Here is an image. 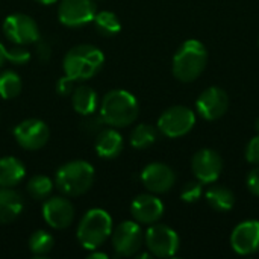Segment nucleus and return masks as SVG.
I'll return each mask as SVG.
<instances>
[{
	"label": "nucleus",
	"mask_w": 259,
	"mask_h": 259,
	"mask_svg": "<svg viewBox=\"0 0 259 259\" xmlns=\"http://www.w3.org/2000/svg\"><path fill=\"white\" fill-rule=\"evenodd\" d=\"M140 112L138 102L134 94L126 90H112L105 94L100 103V115L105 124L114 127H126L132 124Z\"/></svg>",
	"instance_id": "nucleus-1"
},
{
	"label": "nucleus",
	"mask_w": 259,
	"mask_h": 259,
	"mask_svg": "<svg viewBox=\"0 0 259 259\" xmlns=\"http://www.w3.org/2000/svg\"><path fill=\"white\" fill-rule=\"evenodd\" d=\"M208 64L206 47L197 39H187L175 53L171 71L173 76L181 82L196 80Z\"/></svg>",
	"instance_id": "nucleus-2"
},
{
	"label": "nucleus",
	"mask_w": 259,
	"mask_h": 259,
	"mask_svg": "<svg viewBox=\"0 0 259 259\" xmlns=\"http://www.w3.org/2000/svg\"><path fill=\"white\" fill-rule=\"evenodd\" d=\"M105 62L100 49L91 44H79L70 49L62 61L64 73L74 80H88L97 74Z\"/></svg>",
	"instance_id": "nucleus-3"
},
{
	"label": "nucleus",
	"mask_w": 259,
	"mask_h": 259,
	"mask_svg": "<svg viewBox=\"0 0 259 259\" xmlns=\"http://www.w3.org/2000/svg\"><path fill=\"white\" fill-rule=\"evenodd\" d=\"M55 184L67 197L82 196L94 184V168L87 161H70L58 168Z\"/></svg>",
	"instance_id": "nucleus-4"
},
{
	"label": "nucleus",
	"mask_w": 259,
	"mask_h": 259,
	"mask_svg": "<svg viewBox=\"0 0 259 259\" xmlns=\"http://www.w3.org/2000/svg\"><path fill=\"white\" fill-rule=\"evenodd\" d=\"M112 234V219L100 208L90 209L80 220L76 235L80 246L87 250H97Z\"/></svg>",
	"instance_id": "nucleus-5"
},
{
	"label": "nucleus",
	"mask_w": 259,
	"mask_h": 259,
	"mask_svg": "<svg viewBox=\"0 0 259 259\" xmlns=\"http://www.w3.org/2000/svg\"><path fill=\"white\" fill-rule=\"evenodd\" d=\"M196 124V114L182 105L165 109L158 118V129L168 138H181L191 132Z\"/></svg>",
	"instance_id": "nucleus-6"
},
{
	"label": "nucleus",
	"mask_w": 259,
	"mask_h": 259,
	"mask_svg": "<svg viewBox=\"0 0 259 259\" xmlns=\"http://www.w3.org/2000/svg\"><path fill=\"white\" fill-rule=\"evenodd\" d=\"M144 241L149 253L156 258H171L179 250L178 234L165 225H150V228L146 231Z\"/></svg>",
	"instance_id": "nucleus-7"
},
{
	"label": "nucleus",
	"mask_w": 259,
	"mask_h": 259,
	"mask_svg": "<svg viewBox=\"0 0 259 259\" xmlns=\"http://www.w3.org/2000/svg\"><path fill=\"white\" fill-rule=\"evenodd\" d=\"M3 33L14 44H33L39 39V30L35 20L26 14H11L3 21Z\"/></svg>",
	"instance_id": "nucleus-8"
},
{
	"label": "nucleus",
	"mask_w": 259,
	"mask_h": 259,
	"mask_svg": "<svg viewBox=\"0 0 259 259\" xmlns=\"http://www.w3.org/2000/svg\"><path fill=\"white\" fill-rule=\"evenodd\" d=\"M112 235V247L118 256H134L138 253L144 243V234L137 222H123L120 223Z\"/></svg>",
	"instance_id": "nucleus-9"
},
{
	"label": "nucleus",
	"mask_w": 259,
	"mask_h": 259,
	"mask_svg": "<svg viewBox=\"0 0 259 259\" xmlns=\"http://www.w3.org/2000/svg\"><path fill=\"white\" fill-rule=\"evenodd\" d=\"M14 137L18 146H21L23 149L39 150L47 144L50 138V131L44 121L38 118H27L15 126Z\"/></svg>",
	"instance_id": "nucleus-10"
},
{
	"label": "nucleus",
	"mask_w": 259,
	"mask_h": 259,
	"mask_svg": "<svg viewBox=\"0 0 259 259\" xmlns=\"http://www.w3.org/2000/svg\"><path fill=\"white\" fill-rule=\"evenodd\" d=\"M96 5L93 0H61L58 18L67 27H80L93 21Z\"/></svg>",
	"instance_id": "nucleus-11"
},
{
	"label": "nucleus",
	"mask_w": 259,
	"mask_h": 259,
	"mask_svg": "<svg viewBox=\"0 0 259 259\" xmlns=\"http://www.w3.org/2000/svg\"><path fill=\"white\" fill-rule=\"evenodd\" d=\"M191 170L196 179L202 184H212L219 179L223 170L222 156L212 149H202L191 159Z\"/></svg>",
	"instance_id": "nucleus-12"
},
{
	"label": "nucleus",
	"mask_w": 259,
	"mask_h": 259,
	"mask_svg": "<svg viewBox=\"0 0 259 259\" xmlns=\"http://www.w3.org/2000/svg\"><path fill=\"white\" fill-rule=\"evenodd\" d=\"M196 108L202 118H205L208 121L219 120L228 112L229 96L226 94L225 90H222L219 87L206 88L199 96V99L196 102Z\"/></svg>",
	"instance_id": "nucleus-13"
},
{
	"label": "nucleus",
	"mask_w": 259,
	"mask_h": 259,
	"mask_svg": "<svg viewBox=\"0 0 259 259\" xmlns=\"http://www.w3.org/2000/svg\"><path fill=\"white\" fill-rule=\"evenodd\" d=\"M143 185L155 194H162L175 187L176 175L175 171L162 162H152L146 165L140 175Z\"/></svg>",
	"instance_id": "nucleus-14"
},
{
	"label": "nucleus",
	"mask_w": 259,
	"mask_h": 259,
	"mask_svg": "<svg viewBox=\"0 0 259 259\" xmlns=\"http://www.w3.org/2000/svg\"><path fill=\"white\" fill-rule=\"evenodd\" d=\"M231 247L238 255H252L259 250V222H241L231 234Z\"/></svg>",
	"instance_id": "nucleus-15"
},
{
	"label": "nucleus",
	"mask_w": 259,
	"mask_h": 259,
	"mask_svg": "<svg viewBox=\"0 0 259 259\" xmlns=\"http://www.w3.org/2000/svg\"><path fill=\"white\" fill-rule=\"evenodd\" d=\"M42 217L53 229H65L74 220L73 203L65 197H50L42 205Z\"/></svg>",
	"instance_id": "nucleus-16"
},
{
	"label": "nucleus",
	"mask_w": 259,
	"mask_h": 259,
	"mask_svg": "<svg viewBox=\"0 0 259 259\" xmlns=\"http://www.w3.org/2000/svg\"><path fill=\"white\" fill-rule=\"evenodd\" d=\"M131 214L140 225H153L162 219L164 203L152 194H140L131 205Z\"/></svg>",
	"instance_id": "nucleus-17"
},
{
	"label": "nucleus",
	"mask_w": 259,
	"mask_h": 259,
	"mask_svg": "<svg viewBox=\"0 0 259 259\" xmlns=\"http://www.w3.org/2000/svg\"><path fill=\"white\" fill-rule=\"evenodd\" d=\"M96 153L103 159H114L123 150V138L115 129H102L96 137Z\"/></svg>",
	"instance_id": "nucleus-18"
},
{
	"label": "nucleus",
	"mask_w": 259,
	"mask_h": 259,
	"mask_svg": "<svg viewBox=\"0 0 259 259\" xmlns=\"http://www.w3.org/2000/svg\"><path fill=\"white\" fill-rule=\"evenodd\" d=\"M21 196L9 187H0V225L12 223L21 214Z\"/></svg>",
	"instance_id": "nucleus-19"
},
{
	"label": "nucleus",
	"mask_w": 259,
	"mask_h": 259,
	"mask_svg": "<svg viewBox=\"0 0 259 259\" xmlns=\"http://www.w3.org/2000/svg\"><path fill=\"white\" fill-rule=\"evenodd\" d=\"M99 105V96L97 93L87 85H80L73 90L71 93V106L73 109L80 115H90L94 114Z\"/></svg>",
	"instance_id": "nucleus-20"
},
{
	"label": "nucleus",
	"mask_w": 259,
	"mask_h": 259,
	"mask_svg": "<svg viewBox=\"0 0 259 259\" xmlns=\"http://www.w3.org/2000/svg\"><path fill=\"white\" fill-rule=\"evenodd\" d=\"M26 175V168L18 158L5 156L0 158V187H15Z\"/></svg>",
	"instance_id": "nucleus-21"
},
{
	"label": "nucleus",
	"mask_w": 259,
	"mask_h": 259,
	"mask_svg": "<svg viewBox=\"0 0 259 259\" xmlns=\"http://www.w3.org/2000/svg\"><path fill=\"white\" fill-rule=\"evenodd\" d=\"M205 197H206L208 205L219 212H228L235 205L234 193L223 185H214L208 188V191L205 193Z\"/></svg>",
	"instance_id": "nucleus-22"
},
{
	"label": "nucleus",
	"mask_w": 259,
	"mask_h": 259,
	"mask_svg": "<svg viewBox=\"0 0 259 259\" xmlns=\"http://www.w3.org/2000/svg\"><path fill=\"white\" fill-rule=\"evenodd\" d=\"M93 23H94L96 30L103 36H114L121 30V23H120L118 17L111 11L96 12Z\"/></svg>",
	"instance_id": "nucleus-23"
},
{
	"label": "nucleus",
	"mask_w": 259,
	"mask_h": 259,
	"mask_svg": "<svg viewBox=\"0 0 259 259\" xmlns=\"http://www.w3.org/2000/svg\"><path fill=\"white\" fill-rule=\"evenodd\" d=\"M23 82L20 76L12 70H5L0 73V97L5 100L14 99L21 93Z\"/></svg>",
	"instance_id": "nucleus-24"
},
{
	"label": "nucleus",
	"mask_w": 259,
	"mask_h": 259,
	"mask_svg": "<svg viewBox=\"0 0 259 259\" xmlns=\"http://www.w3.org/2000/svg\"><path fill=\"white\" fill-rule=\"evenodd\" d=\"M156 137H158V134L153 126L144 124V123L138 124L131 134V146L138 150L147 149L156 141Z\"/></svg>",
	"instance_id": "nucleus-25"
},
{
	"label": "nucleus",
	"mask_w": 259,
	"mask_h": 259,
	"mask_svg": "<svg viewBox=\"0 0 259 259\" xmlns=\"http://www.w3.org/2000/svg\"><path fill=\"white\" fill-rule=\"evenodd\" d=\"M26 190L29 193V196L35 200H46L52 190H53V182L50 178L44 176V175H36L33 178L29 179Z\"/></svg>",
	"instance_id": "nucleus-26"
},
{
	"label": "nucleus",
	"mask_w": 259,
	"mask_h": 259,
	"mask_svg": "<svg viewBox=\"0 0 259 259\" xmlns=\"http://www.w3.org/2000/svg\"><path fill=\"white\" fill-rule=\"evenodd\" d=\"M55 246L53 237L46 231H36L29 238V250L35 256H46Z\"/></svg>",
	"instance_id": "nucleus-27"
},
{
	"label": "nucleus",
	"mask_w": 259,
	"mask_h": 259,
	"mask_svg": "<svg viewBox=\"0 0 259 259\" xmlns=\"http://www.w3.org/2000/svg\"><path fill=\"white\" fill-rule=\"evenodd\" d=\"M202 182H199L197 179L193 181V182H187L182 190H181V199L185 202V203H196L202 194H203V188H202Z\"/></svg>",
	"instance_id": "nucleus-28"
},
{
	"label": "nucleus",
	"mask_w": 259,
	"mask_h": 259,
	"mask_svg": "<svg viewBox=\"0 0 259 259\" xmlns=\"http://www.w3.org/2000/svg\"><path fill=\"white\" fill-rule=\"evenodd\" d=\"M6 61L15 65H24L30 61V52L24 49L21 44H15L6 49Z\"/></svg>",
	"instance_id": "nucleus-29"
},
{
	"label": "nucleus",
	"mask_w": 259,
	"mask_h": 259,
	"mask_svg": "<svg viewBox=\"0 0 259 259\" xmlns=\"http://www.w3.org/2000/svg\"><path fill=\"white\" fill-rule=\"evenodd\" d=\"M103 118L102 115H85V121L82 123V129L87 132V134H93V135H97L102 129H103Z\"/></svg>",
	"instance_id": "nucleus-30"
},
{
	"label": "nucleus",
	"mask_w": 259,
	"mask_h": 259,
	"mask_svg": "<svg viewBox=\"0 0 259 259\" xmlns=\"http://www.w3.org/2000/svg\"><path fill=\"white\" fill-rule=\"evenodd\" d=\"M246 161L253 165H259V134L249 141L246 147Z\"/></svg>",
	"instance_id": "nucleus-31"
},
{
	"label": "nucleus",
	"mask_w": 259,
	"mask_h": 259,
	"mask_svg": "<svg viewBox=\"0 0 259 259\" xmlns=\"http://www.w3.org/2000/svg\"><path fill=\"white\" fill-rule=\"evenodd\" d=\"M74 82H76L74 79H71L70 76L65 74L64 77H61L56 82V93L59 96H70L74 90Z\"/></svg>",
	"instance_id": "nucleus-32"
},
{
	"label": "nucleus",
	"mask_w": 259,
	"mask_h": 259,
	"mask_svg": "<svg viewBox=\"0 0 259 259\" xmlns=\"http://www.w3.org/2000/svg\"><path fill=\"white\" fill-rule=\"evenodd\" d=\"M246 184H247L249 191H250L253 196L259 197V165H256V167H255V168L247 175V181H246Z\"/></svg>",
	"instance_id": "nucleus-33"
},
{
	"label": "nucleus",
	"mask_w": 259,
	"mask_h": 259,
	"mask_svg": "<svg viewBox=\"0 0 259 259\" xmlns=\"http://www.w3.org/2000/svg\"><path fill=\"white\" fill-rule=\"evenodd\" d=\"M50 46L47 44V42H44V41H41V39H38L36 41V53H38V56H39V59H42V61H47L49 58H50Z\"/></svg>",
	"instance_id": "nucleus-34"
},
{
	"label": "nucleus",
	"mask_w": 259,
	"mask_h": 259,
	"mask_svg": "<svg viewBox=\"0 0 259 259\" xmlns=\"http://www.w3.org/2000/svg\"><path fill=\"white\" fill-rule=\"evenodd\" d=\"M6 62V47L0 42V67Z\"/></svg>",
	"instance_id": "nucleus-35"
},
{
	"label": "nucleus",
	"mask_w": 259,
	"mask_h": 259,
	"mask_svg": "<svg viewBox=\"0 0 259 259\" xmlns=\"http://www.w3.org/2000/svg\"><path fill=\"white\" fill-rule=\"evenodd\" d=\"M90 259H108V255L106 253H100V252H93L90 256Z\"/></svg>",
	"instance_id": "nucleus-36"
},
{
	"label": "nucleus",
	"mask_w": 259,
	"mask_h": 259,
	"mask_svg": "<svg viewBox=\"0 0 259 259\" xmlns=\"http://www.w3.org/2000/svg\"><path fill=\"white\" fill-rule=\"evenodd\" d=\"M35 2H38L41 5H52V3H56L58 0H35Z\"/></svg>",
	"instance_id": "nucleus-37"
},
{
	"label": "nucleus",
	"mask_w": 259,
	"mask_h": 259,
	"mask_svg": "<svg viewBox=\"0 0 259 259\" xmlns=\"http://www.w3.org/2000/svg\"><path fill=\"white\" fill-rule=\"evenodd\" d=\"M255 129H256V132L259 134V118L256 120V123H255Z\"/></svg>",
	"instance_id": "nucleus-38"
}]
</instances>
